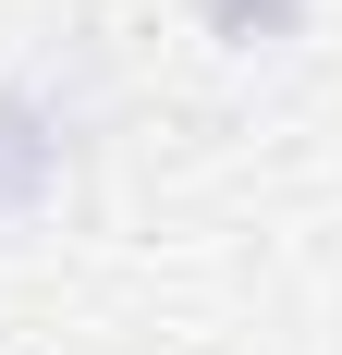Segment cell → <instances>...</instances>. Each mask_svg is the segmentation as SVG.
<instances>
[{
  "label": "cell",
  "mask_w": 342,
  "mask_h": 355,
  "mask_svg": "<svg viewBox=\"0 0 342 355\" xmlns=\"http://www.w3.org/2000/svg\"><path fill=\"white\" fill-rule=\"evenodd\" d=\"M86 110H98V62L73 37H49L25 73H0V233H25L62 196L73 147H86Z\"/></svg>",
  "instance_id": "6da1fadb"
},
{
  "label": "cell",
  "mask_w": 342,
  "mask_h": 355,
  "mask_svg": "<svg viewBox=\"0 0 342 355\" xmlns=\"http://www.w3.org/2000/svg\"><path fill=\"white\" fill-rule=\"evenodd\" d=\"M306 12H318V0H196V25L220 37V49H294Z\"/></svg>",
  "instance_id": "7a4b0ae2"
}]
</instances>
